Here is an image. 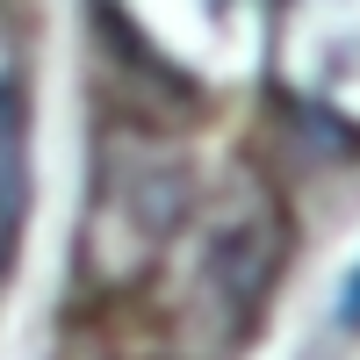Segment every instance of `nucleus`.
Instances as JSON below:
<instances>
[{
  "instance_id": "f257e3e1",
  "label": "nucleus",
  "mask_w": 360,
  "mask_h": 360,
  "mask_svg": "<svg viewBox=\"0 0 360 360\" xmlns=\"http://www.w3.org/2000/svg\"><path fill=\"white\" fill-rule=\"evenodd\" d=\"M29 224V101L15 79H0V274L22 252Z\"/></svg>"
},
{
  "instance_id": "f03ea898",
  "label": "nucleus",
  "mask_w": 360,
  "mask_h": 360,
  "mask_svg": "<svg viewBox=\"0 0 360 360\" xmlns=\"http://www.w3.org/2000/svg\"><path fill=\"white\" fill-rule=\"evenodd\" d=\"M339 317H346V324H353V332H360V274L346 281V303H339Z\"/></svg>"
}]
</instances>
